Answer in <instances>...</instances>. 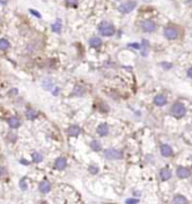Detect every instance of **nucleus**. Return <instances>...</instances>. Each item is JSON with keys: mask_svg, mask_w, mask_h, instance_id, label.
Instances as JSON below:
<instances>
[{"mask_svg": "<svg viewBox=\"0 0 192 204\" xmlns=\"http://www.w3.org/2000/svg\"><path fill=\"white\" fill-rule=\"evenodd\" d=\"M164 35L165 37L167 38V40H171V41H173V40H176L178 36V31L176 28L174 27H166L164 29Z\"/></svg>", "mask_w": 192, "mask_h": 204, "instance_id": "39448f33", "label": "nucleus"}, {"mask_svg": "<svg viewBox=\"0 0 192 204\" xmlns=\"http://www.w3.org/2000/svg\"><path fill=\"white\" fill-rule=\"evenodd\" d=\"M26 117H27L28 120H31V121L35 120V118L38 117V112L34 111V110H32V108H29V110H27V111H26Z\"/></svg>", "mask_w": 192, "mask_h": 204, "instance_id": "6ab92c4d", "label": "nucleus"}, {"mask_svg": "<svg viewBox=\"0 0 192 204\" xmlns=\"http://www.w3.org/2000/svg\"><path fill=\"white\" fill-rule=\"evenodd\" d=\"M104 156L106 159H110V160H117L123 157V153L122 151L117 150V149H106L104 151Z\"/></svg>", "mask_w": 192, "mask_h": 204, "instance_id": "f03ea898", "label": "nucleus"}, {"mask_svg": "<svg viewBox=\"0 0 192 204\" xmlns=\"http://www.w3.org/2000/svg\"><path fill=\"white\" fill-rule=\"evenodd\" d=\"M52 31L54 33H60L61 32V28H62V22H61V19H56V23H53L52 24Z\"/></svg>", "mask_w": 192, "mask_h": 204, "instance_id": "f3484780", "label": "nucleus"}, {"mask_svg": "<svg viewBox=\"0 0 192 204\" xmlns=\"http://www.w3.org/2000/svg\"><path fill=\"white\" fill-rule=\"evenodd\" d=\"M136 1H126V2H123V4L119 6V11L122 13V14H129L136 8Z\"/></svg>", "mask_w": 192, "mask_h": 204, "instance_id": "20e7f679", "label": "nucleus"}, {"mask_svg": "<svg viewBox=\"0 0 192 204\" xmlns=\"http://www.w3.org/2000/svg\"><path fill=\"white\" fill-rule=\"evenodd\" d=\"M97 134L101 135V136H105V135L108 134V124H105V123H103V124H101V125H99V128H97Z\"/></svg>", "mask_w": 192, "mask_h": 204, "instance_id": "ddd939ff", "label": "nucleus"}, {"mask_svg": "<svg viewBox=\"0 0 192 204\" xmlns=\"http://www.w3.org/2000/svg\"><path fill=\"white\" fill-rule=\"evenodd\" d=\"M9 93H11L13 95H16V94L18 93V90H17V89H13V90H10Z\"/></svg>", "mask_w": 192, "mask_h": 204, "instance_id": "473e14b6", "label": "nucleus"}, {"mask_svg": "<svg viewBox=\"0 0 192 204\" xmlns=\"http://www.w3.org/2000/svg\"><path fill=\"white\" fill-rule=\"evenodd\" d=\"M171 112H172V114H173L175 117L180 118V117L184 116L187 110H185V107H184V105H183L182 103H175L173 106H172V108H171Z\"/></svg>", "mask_w": 192, "mask_h": 204, "instance_id": "7ed1b4c3", "label": "nucleus"}, {"mask_svg": "<svg viewBox=\"0 0 192 204\" xmlns=\"http://www.w3.org/2000/svg\"><path fill=\"white\" fill-rule=\"evenodd\" d=\"M10 47V43L8 40L6 38H0V50L5 51V50H8Z\"/></svg>", "mask_w": 192, "mask_h": 204, "instance_id": "aec40b11", "label": "nucleus"}, {"mask_svg": "<svg viewBox=\"0 0 192 204\" xmlns=\"http://www.w3.org/2000/svg\"><path fill=\"white\" fill-rule=\"evenodd\" d=\"M53 87V82L51 80H47V81H43V88L47 89V90H50V89Z\"/></svg>", "mask_w": 192, "mask_h": 204, "instance_id": "5701e85b", "label": "nucleus"}, {"mask_svg": "<svg viewBox=\"0 0 192 204\" xmlns=\"http://www.w3.org/2000/svg\"><path fill=\"white\" fill-rule=\"evenodd\" d=\"M176 175L180 178H187L191 175V172H190V169L183 167V166H180V167L176 168Z\"/></svg>", "mask_w": 192, "mask_h": 204, "instance_id": "0eeeda50", "label": "nucleus"}, {"mask_svg": "<svg viewBox=\"0 0 192 204\" xmlns=\"http://www.w3.org/2000/svg\"><path fill=\"white\" fill-rule=\"evenodd\" d=\"M187 76H189L190 78H192V67L189 68V70H187Z\"/></svg>", "mask_w": 192, "mask_h": 204, "instance_id": "2f4dec72", "label": "nucleus"}, {"mask_svg": "<svg viewBox=\"0 0 192 204\" xmlns=\"http://www.w3.org/2000/svg\"><path fill=\"white\" fill-rule=\"evenodd\" d=\"M68 133H69V135H71V136H78L80 133V128L77 125L70 126V128L68 129Z\"/></svg>", "mask_w": 192, "mask_h": 204, "instance_id": "dca6fc26", "label": "nucleus"}, {"mask_svg": "<svg viewBox=\"0 0 192 204\" xmlns=\"http://www.w3.org/2000/svg\"><path fill=\"white\" fill-rule=\"evenodd\" d=\"M5 174V168L2 167V166H0V177L2 176Z\"/></svg>", "mask_w": 192, "mask_h": 204, "instance_id": "7c9ffc66", "label": "nucleus"}, {"mask_svg": "<svg viewBox=\"0 0 192 204\" xmlns=\"http://www.w3.org/2000/svg\"><path fill=\"white\" fill-rule=\"evenodd\" d=\"M160 153L163 157H171L173 154V150L169 144H162L160 146Z\"/></svg>", "mask_w": 192, "mask_h": 204, "instance_id": "9d476101", "label": "nucleus"}, {"mask_svg": "<svg viewBox=\"0 0 192 204\" xmlns=\"http://www.w3.org/2000/svg\"><path fill=\"white\" fill-rule=\"evenodd\" d=\"M67 5L70 6V7H74V6H77L78 4V0H66Z\"/></svg>", "mask_w": 192, "mask_h": 204, "instance_id": "a878e982", "label": "nucleus"}, {"mask_svg": "<svg viewBox=\"0 0 192 204\" xmlns=\"http://www.w3.org/2000/svg\"><path fill=\"white\" fill-rule=\"evenodd\" d=\"M139 202V200L138 199H126V203L128 204H136Z\"/></svg>", "mask_w": 192, "mask_h": 204, "instance_id": "bb28decb", "label": "nucleus"}, {"mask_svg": "<svg viewBox=\"0 0 192 204\" xmlns=\"http://www.w3.org/2000/svg\"><path fill=\"white\" fill-rule=\"evenodd\" d=\"M89 172H92V175H96L99 172V167L96 165H90L88 168Z\"/></svg>", "mask_w": 192, "mask_h": 204, "instance_id": "b1692460", "label": "nucleus"}, {"mask_svg": "<svg viewBox=\"0 0 192 204\" xmlns=\"http://www.w3.org/2000/svg\"><path fill=\"white\" fill-rule=\"evenodd\" d=\"M29 13L32 15H34L35 17H38V18H41V14L38 13V11H36V10H34V9H29Z\"/></svg>", "mask_w": 192, "mask_h": 204, "instance_id": "c85d7f7f", "label": "nucleus"}, {"mask_svg": "<svg viewBox=\"0 0 192 204\" xmlns=\"http://www.w3.org/2000/svg\"><path fill=\"white\" fill-rule=\"evenodd\" d=\"M67 166V160L63 157H59L54 162V168L58 170H63Z\"/></svg>", "mask_w": 192, "mask_h": 204, "instance_id": "1a4fd4ad", "label": "nucleus"}, {"mask_svg": "<svg viewBox=\"0 0 192 204\" xmlns=\"http://www.w3.org/2000/svg\"><path fill=\"white\" fill-rule=\"evenodd\" d=\"M8 124H9V126L11 129H17V128H19V125H20V120L17 118V117H15V116H13V117H10L9 120H8Z\"/></svg>", "mask_w": 192, "mask_h": 204, "instance_id": "2eb2a0df", "label": "nucleus"}, {"mask_svg": "<svg viewBox=\"0 0 192 204\" xmlns=\"http://www.w3.org/2000/svg\"><path fill=\"white\" fill-rule=\"evenodd\" d=\"M32 158H33V161L36 162V164H38V162H41L43 160V156L38 152H34L33 154H32Z\"/></svg>", "mask_w": 192, "mask_h": 204, "instance_id": "4be33fe9", "label": "nucleus"}, {"mask_svg": "<svg viewBox=\"0 0 192 204\" xmlns=\"http://www.w3.org/2000/svg\"><path fill=\"white\" fill-rule=\"evenodd\" d=\"M38 190H40V192L43 193V194H47V193H49V192L51 190V184L47 181L42 182V183L40 184V186H38Z\"/></svg>", "mask_w": 192, "mask_h": 204, "instance_id": "f8f14e48", "label": "nucleus"}, {"mask_svg": "<svg viewBox=\"0 0 192 204\" xmlns=\"http://www.w3.org/2000/svg\"><path fill=\"white\" fill-rule=\"evenodd\" d=\"M19 186L22 190H27V185H26V178H22V181L19 182Z\"/></svg>", "mask_w": 192, "mask_h": 204, "instance_id": "393cba45", "label": "nucleus"}, {"mask_svg": "<svg viewBox=\"0 0 192 204\" xmlns=\"http://www.w3.org/2000/svg\"><path fill=\"white\" fill-rule=\"evenodd\" d=\"M99 32L103 36H112L113 34L115 33V28H114L112 24L108 23V22H103V23L99 24Z\"/></svg>", "mask_w": 192, "mask_h": 204, "instance_id": "f257e3e1", "label": "nucleus"}, {"mask_svg": "<svg viewBox=\"0 0 192 204\" xmlns=\"http://www.w3.org/2000/svg\"><path fill=\"white\" fill-rule=\"evenodd\" d=\"M22 164H24V165H28V162L25 161V160H22Z\"/></svg>", "mask_w": 192, "mask_h": 204, "instance_id": "72a5a7b5", "label": "nucleus"}, {"mask_svg": "<svg viewBox=\"0 0 192 204\" xmlns=\"http://www.w3.org/2000/svg\"><path fill=\"white\" fill-rule=\"evenodd\" d=\"M159 176H160V179L162 181H169L171 179V177H172V172L169 170V168H163V169H160V172H159Z\"/></svg>", "mask_w": 192, "mask_h": 204, "instance_id": "9b49d317", "label": "nucleus"}, {"mask_svg": "<svg viewBox=\"0 0 192 204\" xmlns=\"http://www.w3.org/2000/svg\"><path fill=\"white\" fill-rule=\"evenodd\" d=\"M154 104L156 106H165L166 104H167V98L165 95H162V94H159L157 96H155L154 98Z\"/></svg>", "mask_w": 192, "mask_h": 204, "instance_id": "6e6552de", "label": "nucleus"}, {"mask_svg": "<svg viewBox=\"0 0 192 204\" xmlns=\"http://www.w3.org/2000/svg\"><path fill=\"white\" fill-rule=\"evenodd\" d=\"M140 26H141V29L146 33H151L156 29V24H155L153 20H144V22L141 23Z\"/></svg>", "mask_w": 192, "mask_h": 204, "instance_id": "423d86ee", "label": "nucleus"}, {"mask_svg": "<svg viewBox=\"0 0 192 204\" xmlns=\"http://www.w3.org/2000/svg\"><path fill=\"white\" fill-rule=\"evenodd\" d=\"M160 65H162L164 69H171V68L173 67V64H172V63H167V62H162V63H160Z\"/></svg>", "mask_w": 192, "mask_h": 204, "instance_id": "cd10ccee", "label": "nucleus"}, {"mask_svg": "<svg viewBox=\"0 0 192 204\" xmlns=\"http://www.w3.org/2000/svg\"><path fill=\"white\" fill-rule=\"evenodd\" d=\"M90 148L93 149L94 151H99V150L102 149V144H101V142L97 141V140H93V141L90 142Z\"/></svg>", "mask_w": 192, "mask_h": 204, "instance_id": "412c9836", "label": "nucleus"}, {"mask_svg": "<svg viewBox=\"0 0 192 204\" xmlns=\"http://www.w3.org/2000/svg\"><path fill=\"white\" fill-rule=\"evenodd\" d=\"M129 46L136 47L137 50H139V49H140V45H139V44H138V43H133V44H129Z\"/></svg>", "mask_w": 192, "mask_h": 204, "instance_id": "c756f323", "label": "nucleus"}, {"mask_svg": "<svg viewBox=\"0 0 192 204\" xmlns=\"http://www.w3.org/2000/svg\"><path fill=\"white\" fill-rule=\"evenodd\" d=\"M173 203L174 204H187V197H184L183 195H176L173 197Z\"/></svg>", "mask_w": 192, "mask_h": 204, "instance_id": "a211bd4d", "label": "nucleus"}, {"mask_svg": "<svg viewBox=\"0 0 192 204\" xmlns=\"http://www.w3.org/2000/svg\"><path fill=\"white\" fill-rule=\"evenodd\" d=\"M89 45L94 49H99L101 45H102V40L99 37H92L89 40Z\"/></svg>", "mask_w": 192, "mask_h": 204, "instance_id": "4468645a", "label": "nucleus"}]
</instances>
